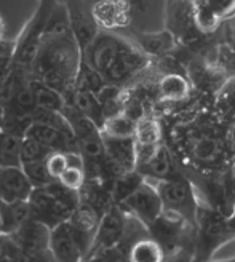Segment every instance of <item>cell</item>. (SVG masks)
Wrapping results in <instances>:
<instances>
[{
  "mask_svg": "<svg viewBox=\"0 0 235 262\" xmlns=\"http://www.w3.org/2000/svg\"><path fill=\"white\" fill-rule=\"evenodd\" d=\"M82 62V50L72 34L44 40L40 55L32 68L34 80L58 91L68 102L71 98L72 104Z\"/></svg>",
  "mask_w": 235,
  "mask_h": 262,
  "instance_id": "cell-1",
  "label": "cell"
},
{
  "mask_svg": "<svg viewBox=\"0 0 235 262\" xmlns=\"http://www.w3.org/2000/svg\"><path fill=\"white\" fill-rule=\"evenodd\" d=\"M51 7H53V4H47V2H42L38 5L35 15L32 16V19L26 26V29L16 40V53H15V61H13L15 68L32 71L38 55H40V50L44 47V31Z\"/></svg>",
  "mask_w": 235,
  "mask_h": 262,
  "instance_id": "cell-2",
  "label": "cell"
},
{
  "mask_svg": "<svg viewBox=\"0 0 235 262\" xmlns=\"http://www.w3.org/2000/svg\"><path fill=\"white\" fill-rule=\"evenodd\" d=\"M29 206L32 221L42 222L51 230L62 224V222H68L74 214L68 208L59 205L45 189H34L29 199Z\"/></svg>",
  "mask_w": 235,
  "mask_h": 262,
  "instance_id": "cell-3",
  "label": "cell"
},
{
  "mask_svg": "<svg viewBox=\"0 0 235 262\" xmlns=\"http://www.w3.org/2000/svg\"><path fill=\"white\" fill-rule=\"evenodd\" d=\"M11 242L23 254H37L50 250L51 229L38 221H29L15 233L11 235Z\"/></svg>",
  "mask_w": 235,
  "mask_h": 262,
  "instance_id": "cell-4",
  "label": "cell"
},
{
  "mask_svg": "<svg viewBox=\"0 0 235 262\" xmlns=\"http://www.w3.org/2000/svg\"><path fill=\"white\" fill-rule=\"evenodd\" d=\"M34 187L21 168H0V202H29Z\"/></svg>",
  "mask_w": 235,
  "mask_h": 262,
  "instance_id": "cell-5",
  "label": "cell"
},
{
  "mask_svg": "<svg viewBox=\"0 0 235 262\" xmlns=\"http://www.w3.org/2000/svg\"><path fill=\"white\" fill-rule=\"evenodd\" d=\"M50 251L56 262H83L85 256L74 237L69 221L51 230Z\"/></svg>",
  "mask_w": 235,
  "mask_h": 262,
  "instance_id": "cell-6",
  "label": "cell"
},
{
  "mask_svg": "<svg viewBox=\"0 0 235 262\" xmlns=\"http://www.w3.org/2000/svg\"><path fill=\"white\" fill-rule=\"evenodd\" d=\"M122 50V45L119 40H115L111 35H98L95 38V42L88 47L85 51V64H88L91 69H95L101 75H104L114 59L119 55V51Z\"/></svg>",
  "mask_w": 235,
  "mask_h": 262,
  "instance_id": "cell-7",
  "label": "cell"
},
{
  "mask_svg": "<svg viewBox=\"0 0 235 262\" xmlns=\"http://www.w3.org/2000/svg\"><path fill=\"white\" fill-rule=\"evenodd\" d=\"M133 213H136L147 224H154L159 219L162 209V199L154 189L147 186H141L133 195H130L123 202Z\"/></svg>",
  "mask_w": 235,
  "mask_h": 262,
  "instance_id": "cell-8",
  "label": "cell"
},
{
  "mask_svg": "<svg viewBox=\"0 0 235 262\" xmlns=\"http://www.w3.org/2000/svg\"><path fill=\"white\" fill-rule=\"evenodd\" d=\"M69 8V18H71V31L72 35L75 38L77 45L80 47L82 53L88 50V47L95 42L96 35V26L91 19V16H88L87 13L78 7L74 5V8L71 5H68Z\"/></svg>",
  "mask_w": 235,
  "mask_h": 262,
  "instance_id": "cell-9",
  "label": "cell"
},
{
  "mask_svg": "<svg viewBox=\"0 0 235 262\" xmlns=\"http://www.w3.org/2000/svg\"><path fill=\"white\" fill-rule=\"evenodd\" d=\"M123 232H125V226H123L122 216L119 214V211H115V209H109V211L104 213L101 217L95 243L106 251L112 250L123 237Z\"/></svg>",
  "mask_w": 235,
  "mask_h": 262,
  "instance_id": "cell-10",
  "label": "cell"
},
{
  "mask_svg": "<svg viewBox=\"0 0 235 262\" xmlns=\"http://www.w3.org/2000/svg\"><path fill=\"white\" fill-rule=\"evenodd\" d=\"M32 219L29 202L4 203L0 208V224H2L4 237L15 235L26 222Z\"/></svg>",
  "mask_w": 235,
  "mask_h": 262,
  "instance_id": "cell-11",
  "label": "cell"
},
{
  "mask_svg": "<svg viewBox=\"0 0 235 262\" xmlns=\"http://www.w3.org/2000/svg\"><path fill=\"white\" fill-rule=\"evenodd\" d=\"M138 64H139V56L136 53H133L132 50L122 47L119 55H117V58L111 64V68L104 72L102 77L106 78V82L109 85L123 82L125 78L138 68Z\"/></svg>",
  "mask_w": 235,
  "mask_h": 262,
  "instance_id": "cell-12",
  "label": "cell"
},
{
  "mask_svg": "<svg viewBox=\"0 0 235 262\" xmlns=\"http://www.w3.org/2000/svg\"><path fill=\"white\" fill-rule=\"evenodd\" d=\"M72 106L90 122H93L99 129L104 126V114H102V106L96 95L88 93V91H75L72 98Z\"/></svg>",
  "mask_w": 235,
  "mask_h": 262,
  "instance_id": "cell-13",
  "label": "cell"
},
{
  "mask_svg": "<svg viewBox=\"0 0 235 262\" xmlns=\"http://www.w3.org/2000/svg\"><path fill=\"white\" fill-rule=\"evenodd\" d=\"M72 34L71 31V18H69V8L68 5L53 4L50 10V15L45 24L44 31V40H50V38H58Z\"/></svg>",
  "mask_w": 235,
  "mask_h": 262,
  "instance_id": "cell-14",
  "label": "cell"
},
{
  "mask_svg": "<svg viewBox=\"0 0 235 262\" xmlns=\"http://www.w3.org/2000/svg\"><path fill=\"white\" fill-rule=\"evenodd\" d=\"M31 88L35 93V104L38 109H45V111H51V112H58V114H64L66 107L71 102H68V99L64 98L58 91L51 90L48 86H45L44 83L37 82V80H31Z\"/></svg>",
  "mask_w": 235,
  "mask_h": 262,
  "instance_id": "cell-15",
  "label": "cell"
},
{
  "mask_svg": "<svg viewBox=\"0 0 235 262\" xmlns=\"http://www.w3.org/2000/svg\"><path fill=\"white\" fill-rule=\"evenodd\" d=\"M23 139L0 131V168H21Z\"/></svg>",
  "mask_w": 235,
  "mask_h": 262,
  "instance_id": "cell-16",
  "label": "cell"
},
{
  "mask_svg": "<svg viewBox=\"0 0 235 262\" xmlns=\"http://www.w3.org/2000/svg\"><path fill=\"white\" fill-rule=\"evenodd\" d=\"M136 123L132 119H128L125 114L114 117V119H109L104 122L102 126V136L108 138H117V139H133L135 133H136Z\"/></svg>",
  "mask_w": 235,
  "mask_h": 262,
  "instance_id": "cell-17",
  "label": "cell"
},
{
  "mask_svg": "<svg viewBox=\"0 0 235 262\" xmlns=\"http://www.w3.org/2000/svg\"><path fill=\"white\" fill-rule=\"evenodd\" d=\"M128 259L130 262H163V254L157 242L141 240L132 246Z\"/></svg>",
  "mask_w": 235,
  "mask_h": 262,
  "instance_id": "cell-18",
  "label": "cell"
},
{
  "mask_svg": "<svg viewBox=\"0 0 235 262\" xmlns=\"http://www.w3.org/2000/svg\"><path fill=\"white\" fill-rule=\"evenodd\" d=\"M106 85H108L106 78L95 69H91L88 64L82 62L80 72H78V77H77L75 91H88V93L98 95Z\"/></svg>",
  "mask_w": 235,
  "mask_h": 262,
  "instance_id": "cell-19",
  "label": "cell"
},
{
  "mask_svg": "<svg viewBox=\"0 0 235 262\" xmlns=\"http://www.w3.org/2000/svg\"><path fill=\"white\" fill-rule=\"evenodd\" d=\"M23 171H24L26 178L29 179L31 186L34 189H45L51 184V182H55L51 179L48 169H47V160L35 162V163H26V165H23Z\"/></svg>",
  "mask_w": 235,
  "mask_h": 262,
  "instance_id": "cell-20",
  "label": "cell"
},
{
  "mask_svg": "<svg viewBox=\"0 0 235 262\" xmlns=\"http://www.w3.org/2000/svg\"><path fill=\"white\" fill-rule=\"evenodd\" d=\"M53 154V150L47 149L42 144H38L32 139H23L21 144V163H35V162H45L48 157Z\"/></svg>",
  "mask_w": 235,
  "mask_h": 262,
  "instance_id": "cell-21",
  "label": "cell"
},
{
  "mask_svg": "<svg viewBox=\"0 0 235 262\" xmlns=\"http://www.w3.org/2000/svg\"><path fill=\"white\" fill-rule=\"evenodd\" d=\"M135 138H136V144H141V146H155L160 139V128L154 120L141 119L136 123Z\"/></svg>",
  "mask_w": 235,
  "mask_h": 262,
  "instance_id": "cell-22",
  "label": "cell"
},
{
  "mask_svg": "<svg viewBox=\"0 0 235 262\" xmlns=\"http://www.w3.org/2000/svg\"><path fill=\"white\" fill-rule=\"evenodd\" d=\"M139 187H141V178L136 174H132V173H126V174L119 176V179L115 181L112 195L117 202L123 203L128 196L133 195Z\"/></svg>",
  "mask_w": 235,
  "mask_h": 262,
  "instance_id": "cell-23",
  "label": "cell"
},
{
  "mask_svg": "<svg viewBox=\"0 0 235 262\" xmlns=\"http://www.w3.org/2000/svg\"><path fill=\"white\" fill-rule=\"evenodd\" d=\"M160 199L172 205H182L190 200V190L186 182H166L162 187Z\"/></svg>",
  "mask_w": 235,
  "mask_h": 262,
  "instance_id": "cell-24",
  "label": "cell"
},
{
  "mask_svg": "<svg viewBox=\"0 0 235 262\" xmlns=\"http://www.w3.org/2000/svg\"><path fill=\"white\" fill-rule=\"evenodd\" d=\"M160 90L166 98L179 99L182 96H186L187 83L184 78L179 75H166L160 83Z\"/></svg>",
  "mask_w": 235,
  "mask_h": 262,
  "instance_id": "cell-25",
  "label": "cell"
},
{
  "mask_svg": "<svg viewBox=\"0 0 235 262\" xmlns=\"http://www.w3.org/2000/svg\"><path fill=\"white\" fill-rule=\"evenodd\" d=\"M58 182L64 187H68L71 190H75V192H80L85 184H87V173H85V168H74V166H69L66 171L62 173V176L58 179Z\"/></svg>",
  "mask_w": 235,
  "mask_h": 262,
  "instance_id": "cell-26",
  "label": "cell"
},
{
  "mask_svg": "<svg viewBox=\"0 0 235 262\" xmlns=\"http://www.w3.org/2000/svg\"><path fill=\"white\" fill-rule=\"evenodd\" d=\"M69 168L66 152H53L47 159V169L53 181H58L62 173Z\"/></svg>",
  "mask_w": 235,
  "mask_h": 262,
  "instance_id": "cell-27",
  "label": "cell"
},
{
  "mask_svg": "<svg viewBox=\"0 0 235 262\" xmlns=\"http://www.w3.org/2000/svg\"><path fill=\"white\" fill-rule=\"evenodd\" d=\"M218 154V142L211 138H202L194 146V155L199 160H211Z\"/></svg>",
  "mask_w": 235,
  "mask_h": 262,
  "instance_id": "cell-28",
  "label": "cell"
},
{
  "mask_svg": "<svg viewBox=\"0 0 235 262\" xmlns=\"http://www.w3.org/2000/svg\"><path fill=\"white\" fill-rule=\"evenodd\" d=\"M16 53V40L0 38V68H11Z\"/></svg>",
  "mask_w": 235,
  "mask_h": 262,
  "instance_id": "cell-29",
  "label": "cell"
},
{
  "mask_svg": "<svg viewBox=\"0 0 235 262\" xmlns=\"http://www.w3.org/2000/svg\"><path fill=\"white\" fill-rule=\"evenodd\" d=\"M147 168L151 169V173H154L155 176H165L168 173V169H169V162H168L166 152L163 149H159V152H157V155L151 160Z\"/></svg>",
  "mask_w": 235,
  "mask_h": 262,
  "instance_id": "cell-30",
  "label": "cell"
},
{
  "mask_svg": "<svg viewBox=\"0 0 235 262\" xmlns=\"http://www.w3.org/2000/svg\"><path fill=\"white\" fill-rule=\"evenodd\" d=\"M18 262H56V259L51 254V251H44V253H37V254H19Z\"/></svg>",
  "mask_w": 235,
  "mask_h": 262,
  "instance_id": "cell-31",
  "label": "cell"
},
{
  "mask_svg": "<svg viewBox=\"0 0 235 262\" xmlns=\"http://www.w3.org/2000/svg\"><path fill=\"white\" fill-rule=\"evenodd\" d=\"M10 71H11V68H0V95H2V91L5 88V83L8 80Z\"/></svg>",
  "mask_w": 235,
  "mask_h": 262,
  "instance_id": "cell-32",
  "label": "cell"
},
{
  "mask_svg": "<svg viewBox=\"0 0 235 262\" xmlns=\"http://www.w3.org/2000/svg\"><path fill=\"white\" fill-rule=\"evenodd\" d=\"M163 262H190V259L186 253H179V254H173L172 257H168Z\"/></svg>",
  "mask_w": 235,
  "mask_h": 262,
  "instance_id": "cell-33",
  "label": "cell"
},
{
  "mask_svg": "<svg viewBox=\"0 0 235 262\" xmlns=\"http://www.w3.org/2000/svg\"><path fill=\"white\" fill-rule=\"evenodd\" d=\"M5 117H7V107L0 102V131L4 129V123H5Z\"/></svg>",
  "mask_w": 235,
  "mask_h": 262,
  "instance_id": "cell-34",
  "label": "cell"
},
{
  "mask_svg": "<svg viewBox=\"0 0 235 262\" xmlns=\"http://www.w3.org/2000/svg\"><path fill=\"white\" fill-rule=\"evenodd\" d=\"M108 262H130V259L128 257H125V256H122V254H115L114 257H111Z\"/></svg>",
  "mask_w": 235,
  "mask_h": 262,
  "instance_id": "cell-35",
  "label": "cell"
},
{
  "mask_svg": "<svg viewBox=\"0 0 235 262\" xmlns=\"http://www.w3.org/2000/svg\"><path fill=\"white\" fill-rule=\"evenodd\" d=\"M16 259H18V257H13V256H8V254H7V256H4V257H0V262H18Z\"/></svg>",
  "mask_w": 235,
  "mask_h": 262,
  "instance_id": "cell-36",
  "label": "cell"
},
{
  "mask_svg": "<svg viewBox=\"0 0 235 262\" xmlns=\"http://www.w3.org/2000/svg\"><path fill=\"white\" fill-rule=\"evenodd\" d=\"M4 31H5V23H4L2 16H0V38H4Z\"/></svg>",
  "mask_w": 235,
  "mask_h": 262,
  "instance_id": "cell-37",
  "label": "cell"
},
{
  "mask_svg": "<svg viewBox=\"0 0 235 262\" xmlns=\"http://www.w3.org/2000/svg\"><path fill=\"white\" fill-rule=\"evenodd\" d=\"M232 142L235 144V126L232 128Z\"/></svg>",
  "mask_w": 235,
  "mask_h": 262,
  "instance_id": "cell-38",
  "label": "cell"
},
{
  "mask_svg": "<svg viewBox=\"0 0 235 262\" xmlns=\"http://www.w3.org/2000/svg\"><path fill=\"white\" fill-rule=\"evenodd\" d=\"M85 262H101V259L98 257V259H91V260H85Z\"/></svg>",
  "mask_w": 235,
  "mask_h": 262,
  "instance_id": "cell-39",
  "label": "cell"
},
{
  "mask_svg": "<svg viewBox=\"0 0 235 262\" xmlns=\"http://www.w3.org/2000/svg\"><path fill=\"white\" fill-rule=\"evenodd\" d=\"M2 205H4V203H2V202H0V208H2Z\"/></svg>",
  "mask_w": 235,
  "mask_h": 262,
  "instance_id": "cell-40",
  "label": "cell"
}]
</instances>
